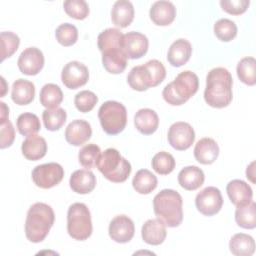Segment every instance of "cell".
<instances>
[{"label": "cell", "mask_w": 256, "mask_h": 256, "mask_svg": "<svg viewBox=\"0 0 256 256\" xmlns=\"http://www.w3.org/2000/svg\"><path fill=\"white\" fill-rule=\"evenodd\" d=\"M0 106H1V112H0V121L2 120H6L8 119L9 116V108L6 106V104L4 102H0Z\"/></svg>", "instance_id": "obj_46"}, {"label": "cell", "mask_w": 256, "mask_h": 256, "mask_svg": "<svg viewBox=\"0 0 256 256\" xmlns=\"http://www.w3.org/2000/svg\"><path fill=\"white\" fill-rule=\"evenodd\" d=\"M55 214L48 204L37 202L30 206L25 221L26 238L33 243L42 242L54 224Z\"/></svg>", "instance_id": "obj_2"}, {"label": "cell", "mask_w": 256, "mask_h": 256, "mask_svg": "<svg viewBox=\"0 0 256 256\" xmlns=\"http://www.w3.org/2000/svg\"><path fill=\"white\" fill-rule=\"evenodd\" d=\"M165 76L164 65L160 61L152 59L144 65L133 67L127 76V82L133 90L145 91L150 87L159 85Z\"/></svg>", "instance_id": "obj_5"}, {"label": "cell", "mask_w": 256, "mask_h": 256, "mask_svg": "<svg viewBox=\"0 0 256 256\" xmlns=\"http://www.w3.org/2000/svg\"><path fill=\"white\" fill-rule=\"evenodd\" d=\"M70 188L78 194H88L96 186V177L88 169L76 170L72 173L69 180Z\"/></svg>", "instance_id": "obj_21"}, {"label": "cell", "mask_w": 256, "mask_h": 256, "mask_svg": "<svg viewBox=\"0 0 256 256\" xmlns=\"http://www.w3.org/2000/svg\"><path fill=\"white\" fill-rule=\"evenodd\" d=\"M229 248L236 256H251L255 251V241L248 234L237 233L230 239Z\"/></svg>", "instance_id": "obj_29"}, {"label": "cell", "mask_w": 256, "mask_h": 256, "mask_svg": "<svg viewBox=\"0 0 256 256\" xmlns=\"http://www.w3.org/2000/svg\"><path fill=\"white\" fill-rule=\"evenodd\" d=\"M151 164L156 173L160 175H167L174 170L176 163L174 157L170 153L161 151L154 155Z\"/></svg>", "instance_id": "obj_37"}, {"label": "cell", "mask_w": 256, "mask_h": 256, "mask_svg": "<svg viewBox=\"0 0 256 256\" xmlns=\"http://www.w3.org/2000/svg\"><path fill=\"white\" fill-rule=\"evenodd\" d=\"M198 76L194 72L186 70L179 73L171 83L164 87L162 96L168 104L179 106L188 101L198 91Z\"/></svg>", "instance_id": "obj_4"}, {"label": "cell", "mask_w": 256, "mask_h": 256, "mask_svg": "<svg viewBox=\"0 0 256 256\" xmlns=\"http://www.w3.org/2000/svg\"><path fill=\"white\" fill-rule=\"evenodd\" d=\"M96 166L106 179L114 183L126 181L132 169L129 161L115 148H108L101 153Z\"/></svg>", "instance_id": "obj_6"}, {"label": "cell", "mask_w": 256, "mask_h": 256, "mask_svg": "<svg viewBox=\"0 0 256 256\" xmlns=\"http://www.w3.org/2000/svg\"><path fill=\"white\" fill-rule=\"evenodd\" d=\"M183 200L173 189H163L153 199L154 213L165 226L178 227L183 220Z\"/></svg>", "instance_id": "obj_3"}, {"label": "cell", "mask_w": 256, "mask_h": 256, "mask_svg": "<svg viewBox=\"0 0 256 256\" xmlns=\"http://www.w3.org/2000/svg\"><path fill=\"white\" fill-rule=\"evenodd\" d=\"M0 41H1V61H4L6 58L11 57L17 51L20 44V39L17 34L11 31H4V32H1Z\"/></svg>", "instance_id": "obj_40"}, {"label": "cell", "mask_w": 256, "mask_h": 256, "mask_svg": "<svg viewBox=\"0 0 256 256\" xmlns=\"http://www.w3.org/2000/svg\"><path fill=\"white\" fill-rule=\"evenodd\" d=\"M250 4L249 0H221V8L232 15H240L244 13Z\"/></svg>", "instance_id": "obj_44"}, {"label": "cell", "mask_w": 256, "mask_h": 256, "mask_svg": "<svg viewBox=\"0 0 256 256\" xmlns=\"http://www.w3.org/2000/svg\"><path fill=\"white\" fill-rule=\"evenodd\" d=\"M0 130H1V139H0V148L5 149L12 145L15 139V130L12 123L9 119L0 121Z\"/></svg>", "instance_id": "obj_45"}, {"label": "cell", "mask_w": 256, "mask_h": 256, "mask_svg": "<svg viewBox=\"0 0 256 256\" xmlns=\"http://www.w3.org/2000/svg\"><path fill=\"white\" fill-rule=\"evenodd\" d=\"M98 102L96 94L89 90H83L78 92L74 98V104L77 110L82 113L90 112Z\"/></svg>", "instance_id": "obj_43"}, {"label": "cell", "mask_w": 256, "mask_h": 256, "mask_svg": "<svg viewBox=\"0 0 256 256\" xmlns=\"http://www.w3.org/2000/svg\"><path fill=\"white\" fill-rule=\"evenodd\" d=\"M91 214L84 203H73L67 212V232L75 240L84 241L92 234Z\"/></svg>", "instance_id": "obj_7"}, {"label": "cell", "mask_w": 256, "mask_h": 256, "mask_svg": "<svg viewBox=\"0 0 256 256\" xmlns=\"http://www.w3.org/2000/svg\"><path fill=\"white\" fill-rule=\"evenodd\" d=\"M55 36L59 44L68 47L76 43L78 39V30L73 24L63 23L57 27Z\"/></svg>", "instance_id": "obj_41"}, {"label": "cell", "mask_w": 256, "mask_h": 256, "mask_svg": "<svg viewBox=\"0 0 256 256\" xmlns=\"http://www.w3.org/2000/svg\"><path fill=\"white\" fill-rule=\"evenodd\" d=\"M101 155L100 147L94 143H90L81 148L78 154L80 164L86 169H92L97 165V161Z\"/></svg>", "instance_id": "obj_38"}, {"label": "cell", "mask_w": 256, "mask_h": 256, "mask_svg": "<svg viewBox=\"0 0 256 256\" xmlns=\"http://www.w3.org/2000/svg\"><path fill=\"white\" fill-rule=\"evenodd\" d=\"M40 103L47 109L57 108L62 100H63V93L60 87L53 83L45 84L40 91Z\"/></svg>", "instance_id": "obj_31"}, {"label": "cell", "mask_w": 256, "mask_h": 256, "mask_svg": "<svg viewBox=\"0 0 256 256\" xmlns=\"http://www.w3.org/2000/svg\"><path fill=\"white\" fill-rule=\"evenodd\" d=\"M149 15L154 24L158 26H167L174 21L176 8L170 1H156L152 4Z\"/></svg>", "instance_id": "obj_17"}, {"label": "cell", "mask_w": 256, "mask_h": 256, "mask_svg": "<svg viewBox=\"0 0 256 256\" xmlns=\"http://www.w3.org/2000/svg\"><path fill=\"white\" fill-rule=\"evenodd\" d=\"M98 118L105 133L108 135L119 134L127 124L126 107L117 101H106L98 110Z\"/></svg>", "instance_id": "obj_8"}, {"label": "cell", "mask_w": 256, "mask_h": 256, "mask_svg": "<svg viewBox=\"0 0 256 256\" xmlns=\"http://www.w3.org/2000/svg\"><path fill=\"white\" fill-rule=\"evenodd\" d=\"M214 33L219 40L223 42H229L236 37L237 26L232 20L222 18L216 21L214 24Z\"/></svg>", "instance_id": "obj_39"}, {"label": "cell", "mask_w": 256, "mask_h": 256, "mask_svg": "<svg viewBox=\"0 0 256 256\" xmlns=\"http://www.w3.org/2000/svg\"><path fill=\"white\" fill-rule=\"evenodd\" d=\"M1 82H2V92H1V97H4L6 93V82L3 77H1Z\"/></svg>", "instance_id": "obj_48"}, {"label": "cell", "mask_w": 256, "mask_h": 256, "mask_svg": "<svg viewBox=\"0 0 256 256\" xmlns=\"http://www.w3.org/2000/svg\"><path fill=\"white\" fill-rule=\"evenodd\" d=\"M157 177L147 169H141L136 172L132 180L133 188L139 194H149L157 187Z\"/></svg>", "instance_id": "obj_30"}, {"label": "cell", "mask_w": 256, "mask_h": 256, "mask_svg": "<svg viewBox=\"0 0 256 256\" xmlns=\"http://www.w3.org/2000/svg\"><path fill=\"white\" fill-rule=\"evenodd\" d=\"M17 65L21 73L25 75H36L44 66V56L40 49L29 47L23 50L18 58Z\"/></svg>", "instance_id": "obj_14"}, {"label": "cell", "mask_w": 256, "mask_h": 256, "mask_svg": "<svg viewBox=\"0 0 256 256\" xmlns=\"http://www.w3.org/2000/svg\"><path fill=\"white\" fill-rule=\"evenodd\" d=\"M92 135L90 124L82 119L70 122L65 130L66 141L73 146H80L87 142Z\"/></svg>", "instance_id": "obj_16"}, {"label": "cell", "mask_w": 256, "mask_h": 256, "mask_svg": "<svg viewBox=\"0 0 256 256\" xmlns=\"http://www.w3.org/2000/svg\"><path fill=\"white\" fill-rule=\"evenodd\" d=\"M21 150L26 159L37 161L46 155L47 143L45 139L39 135H30L23 141Z\"/></svg>", "instance_id": "obj_24"}, {"label": "cell", "mask_w": 256, "mask_h": 256, "mask_svg": "<svg viewBox=\"0 0 256 256\" xmlns=\"http://www.w3.org/2000/svg\"><path fill=\"white\" fill-rule=\"evenodd\" d=\"M111 19L115 26L125 28L134 19V7L128 0H118L111 10Z\"/></svg>", "instance_id": "obj_25"}, {"label": "cell", "mask_w": 256, "mask_h": 256, "mask_svg": "<svg viewBox=\"0 0 256 256\" xmlns=\"http://www.w3.org/2000/svg\"><path fill=\"white\" fill-rule=\"evenodd\" d=\"M254 165H255V162L253 161L248 167H247V169H246V177L248 178V179H250V181L252 182V183H255V180H254Z\"/></svg>", "instance_id": "obj_47"}, {"label": "cell", "mask_w": 256, "mask_h": 256, "mask_svg": "<svg viewBox=\"0 0 256 256\" xmlns=\"http://www.w3.org/2000/svg\"><path fill=\"white\" fill-rule=\"evenodd\" d=\"M108 232L110 238L115 242L127 243L134 236V223L126 215H117L111 220Z\"/></svg>", "instance_id": "obj_15"}, {"label": "cell", "mask_w": 256, "mask_h": 256, "mask_svg": "<svg viewBox=\"0 0 256 256\" xmlns=\"http://www.w3.org/2000/svg\"><path fill=\"white\" fill-rule=\"evenodd\" d=\"M122 37V32L117 28H108L102 31L97 38V45L99 50L103 53L111 49L121 48Z\"/></svg>", "instance_id": "obj_33"}, {"label": "cell", "mask_w": 256, "mask_h": 256, "mask_svg": "<svg viewBox=\"0 0 256 256\" xmlns=\"http://www.w3.org/2000/svg\"><path fill=\"white\" fill-rule=\"evenodd\" d=\"M204 180V172L197 166L184 167L178 174V182L180 186L188 191L200 188L203 185Z\"/></svg>", "instance_id": "obj_26"}, {"label": "cell", "mask_w": 256, "mask_h": 256, "mask_svg": "<svg viewBox=\"0 0 256 256\" xmlns=\"http://www.w3.org/2000/svg\"><path fill=\"white\" fill-rule=\"evenodd\" d=\"M88 79V68L81 62L70 61L62 69L61 80L69 89H77L85 85Z\"/></svg>", "instance_id": "obj_13"}, {"label": "cell", "mask_w": 256, "mask_h": 256, "mask_svg": "<svg viewBox=\"0 0 256 256\" xmlns=\"http://www.w3.org/2000/svg\"><path fill=\"white\" fill-rule=\"evenodd\" d=\"M195 205L197 210L205 216H213L217 214L223 205V198L220 190L213 186L204 188L197 194Z\"/></svg>", "instance_id": "obj_10"}, {"label": "cell", "mask_w": 256, "mask_h": 256, "mask_svg": "<svg viewBox=\"0 0 256 256\" xmlns=\"http://www.w3.org/2000/svg\"><path fill=\"white\" fill-rule=\"evenodd\" d=\"M226 191L230 201L235 206H242L250 203L253 198L251 187L243 180L234 179L227 184Z\"/></svg>", "instance_id": "obj_18"}, {"label": "cell", "mask_w": 256, "mask_h": 256, "mask_svg": "<svg viewBox=\"0 0 256 256\" xmlns=\"http://www.w3.org/2000/svg\"><path fill=\"white\" fill-rule=\"evenodd\" d=\"M66 118H67L66 111L61 107L46 109L42 113V119H43L44 125L46 129L49 131L59 130L66 122Z\"/></svg>", "instance_id": "obj_35"}, {"label": "cell", "mask_w": 256, "mask_h": 256, "mask_svg": "<svg viewBox=\"0 0 256 256\" xmlns=\"http://www.w3.org/2000/svg\"><path fill=\"white\" fill-rule=\"evenodd\" d=\"M232 84V76L226 68L216 67L211 69L206 77L205 102L214 108L228 106L233 98Z\"/></svg>", "instance_id": "obj_1"}, {"label": "cell", "mask_w": 256, "mask_h": 256, "mask_svg": "<svg viewBox=\"0 0 256 256\" xmlns=\"http://www.w3.org/2000/svg\"><path fill=\"white\" fill-rule=\"evenodd\" d=\"M237 75L246 85L256 84V60L254 57H244L237 64Z\"/></svg>", "instance_id": "obj_34"}, {"label": "cell", "mask_w": 256, "mask_h": 256, "mask_svg": "<svg viewBox=\"0 0 256 256\" xmlns=\"http://www.w3.org/2000/svg\"><path fill=\"white\" fill-rule=\"evenodd\" d=\"M63 7L67 15L77 20H83L89 14V6L84 0H66Z\"/></svg>", "instance_id": "obj_42"}, {"label": "cell", "mask_w": 256, "mask_h": 256, "mask_svg": "<svg viewBox=\"0 0 256 256\" xmlns=\"http://www.w3.org/2000/svg\"><path fill=\"white\" fill-rule=\"evenodd\" d=\"M168 142L178 151H184L191 147L195 140V132L187 122H175L168 130Z\"/></svg>", "instance_id": "obj_11"}, {"label": "cell", "mask_w": 256, "mask_h": 256, "mask_svg": "<svg viewBox=\"0 0 256 256\" xmlns=\"http://www.w3.org/2000/svg\"><path fill=\"white\" fill-rule=\"evenodd\" d=\"M192 54V46L186 39L180 38L174 41L167 54L168 62L174 67H180L188 62Z\"/></svg>", "instance_id": "obj_22"}, {"label": "cell", "mask_w": 256, "mask_h": 256, "mask_svg": "<svg viewBox=\"0 0 256 256\" xmlns=\"http://www.w3.org/2000/svg\"><path fill=\"white\" fill-rule=\"evenodd\" d=\"M235 221L238 226L244 229H254L256 227V204L253 200L246 205L237 206Z\"/></svg>", "instance_id": "obj_32"}, {"label": "cell", "mask_w": 256, "mask_h": 256, "mask_svg": "<svg viewBox=\"0 0 256 256\" xmlns=\"http://www.w3.org/2000/svg\"><path fill=\"white\" fill-rule=\"evenodd\" d=\"M218 155L219 146L212 138H202L196 143L194 147V157L201 164H212L217 159Z\"/></svg>", "instance_id": "obj_20"}, {"label": "cell", "mask_w": 256, "mask_h": 256, "mask_svg": "<svg viewBox=\"0 0 256 256\" xmlns=\"http://www.w3.org/2000/svg\"><path fill=\"white\" fill-rule=\"evenodd\" d=\"M148 38L136 31L123 34L121 40V49L129 59H139L144 56L148 50Z\"/></svg>", "instance_id": "obj_12"}, {"label": "cell", "mask_w": 256, "mask_h": 256, "mask_svg": "<svg viewBox=\"0 0 256 256\" xmlns=\"http://www.w3.org/2000/svg\"><path fill=\"white\" fill-rule=\"evenodd\" d=\"M32 180L37 187L49 189L58 185L64 177V169L55 162L36 166L32 171Z\"/></svg>", "instance_id": "obj_9"}, {"label": "cell", "mask_w": 256, "mask_h": 256, "mask_svg": "<svg viewBox=\"0 0 256 256\" xmlns=\"http://www.w3.org/2000/svg\"><path fill=\"white\" fill-rule=\"evenodd\" d=\"M17 128L21 135L30 136L36 134L40 128V120L37 115L33 113H22L17 118Z\"/></svg>", "instance_id": "obj_36"}, {"label": "cell", "mask_w": 256, "mask_h": 256, "mask_svg": "<svg viewBox=\"0 0 256 256\" xmlns=\"http://www.w3.org/2000/svg\"><path fill=\"white\" fill-rule=\"evenodd\" d=\"M127 59L121 48L111 49L102 53L103 67L112 74L122 73L127 66Z\"/></svg>", "instance_id": "obj_27"}, {"label": "cell", "mask_w": 256, "mask_h": 256, "mask_svg": "<svg viewBox=\"0 0 256 256\" xmlns=\"http://www.w3.org/2000/svg\"><path fill=\"white\" fill-rule=\"evenodd\" d=\"M134 125L136 129L143 135L153 134L159 125L158 115L152 109H140L134 116Z\"/></svg>", "instance_id": "obj_23"}, {"label": "cell", "mask_w": 256, "mask_h": 256, "mask_svg": "<svg viewBox=\"0 0 256 256\" xmlns=\"http://www.w3.org/2000/svg\"><path fill=\"white\" fill-rule=\"evenodd\" d=\"M35 96V86L31 81L18 79L12 85L11 98L17 105H27L31 103Z\"/></svg>", "instance_id": "obj_28"}, {"label": "cell", "mask_w": 256, "mask_h": 256, "mask_svg": "<svg viewBox=\"0 0 256 256\" xmlns=\"http://www.w3.org/2000/svg\"><path fill=\"white\" fill-rule=\"evenodd\" d=\"M141 235L147 244L154 246L160 245L164 242L167 235L166 226L159 219H149L143 224Z\"/></svg>", "instance_id": "obj_19"}]
</instances>
